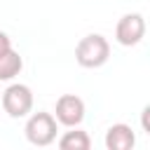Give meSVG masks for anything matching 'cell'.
<instances>
[{"label":"cell","instance_id":"1","mask_svg":"<svg viewBox=\"0 0 150 150\" xmlns=\"http://www.w3.org/2000/svg\"><path fill=\"white\" fill-rule=\"evenodd\" d=\"M108 56H110V45L98 33L84 35L75 47V59L84 68H98V66H103L108 61Z\"/></svg>","mask_w":150,"mask_h":150},{"label":"cell","instance_id":"2","mask_svg":"<svg viewBox=\"0 0 150 150\" xmlns=\"http://www.w3.org/2000/svg\"><path fill=\"white\" fill-rule=\"evenodd\" d=\"M2 108L9 117H23L33 108V94L26 84H9L2 94Z\"/></svg>","mask_w":150,"mask_h":150},{"label":"cell","instance_id":"3","mask_svg":"<svg viewBox=\"0 0 150 150\" xmlns=\"http://www.w3.org/2000/svg\"><path fill=\"white\" fill-rule=\"evenodd\" d=\"M26 136L35 145H47L56 138V120L49 112H35L26 122Z\"/></svg>","mask_w":150,"mask_h":150},{"label":"cell","instance_id":"4","mask_svg":"<svg viewBox=\"0 0 150 150\" xmlns=\"http://www.w3.org/2000/svg\"><path fill=\"white\" fill-rule=\"evenodd\" d=\"M143 35H145V21L136 12L134 14H124L115 26V38H117L120 45H127V47L138 45Z\"/></svg>","mask_w":150,"mask_h":150},{"label":"cell","instance_id":"5","mask_svg":"<svg viewBox=\"0 0 150 150\" xmlns=\"http://www.w3.org/2000/svg\"><path fill=\"white\" fill-rule=\"evenodd\" d=\"M84 117V101L75 94H63L56 101V120L66 127H77Z\"/></svg>","mask_w":150,"mask_h":150},{"label":"cell","instance_id":"6","mask_svg":"<svg viewBox=\"0 0 150 150\" xmlns=\"http://www.w3.org/2000/svg\"><path fill=\"white\" fill-rule=\"evenodd\" d=\"M136 145V136L131 127L127 124H112L105 134V148L108 150H131Z\"/></svg>","mask_w":150,"mask_h":150},{"label":"cell","instance_id":"7","mask_svg":"<svg viewBox=\"0 0 150 150\" xmlns=\"http://www.w3.org/2000/svg\"><path fill=\"white\" fill-rule=\"evenodd\" d=\"M21 68H23V61L12 47L0 54V80H12L14 75L21 73Z\"/></svg>","mask_w":150,"mask_h":150},{"label":"cell","instance_id":"8","mask_svg":"<svg viewBox=\"0 0 150 150\" xmlns=\"http://www.w3.org/2000/svg\"><path fill=\"white\" fill-rule=\"evenodd\" d=\"M91 141L87 136V131L82 129H75V131H66L59 141V148L61 150H89Z\"/></svg>","mask_w":150,"mask_h":150},{"label":"cell","instance_id":"9","mask_svg":"<svg viewBox=\"0 0 150 150\" xmlns=\"http://www.w3.org/2000/svg\"><path fill=\"white\" fill-rule=\"evenodd\" d=\"M9 47H12V42H9V38H7V35H5L2 30H0V54H2V52H7Z\"/></svg>","mask_w":150,"mask_h":150},{"label":"cell","instance_id":"10","mask_svg":"<svg viewBox=\"0 0 150 150\" xmlns=\"http://www.w3.org/2000/svg\"><path fill=\"white\" fill-rule=\"evenodd\" d=\"M148 115H150V108L143 110V129H145V131H148Z\"/></svg>","mask_w":150,"mask_h":150}]
</instances>
